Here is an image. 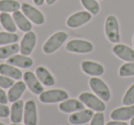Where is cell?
I'll use <instances>...</instances> for the list:
<instances>
[{
    "label": "cell",
    "mask_w": 134,
    "mask_h": 125,
    "mask_svg": "<svg viewBox=\"0 0 134 125\" xmlns=\"http://www.w3.org/2000/svg\"><path fill=\"white\" fill-rule=\"evenodd\" d=\"M68 35L63 31H58L54 33L52 37L48 39V40L43 45V52L46 54H52L59 49L63 44L67 40Z\"/></svg>",
    "instance_id": "1"
},
{
    "label": "cell",
    "mask_w": 134,
    "mask_h": 125,
    "mask_svg": "<svg viewBox=\"0 0 134 125\" xmlns=\"http://www.w3.org/2000/svg\"><path fill=\"white\" fill-rule=\"evenodd\" d=\"M105 33L108 39L112 43H119L120 41L119 26L117 17L113 15L108 16L105 22Z\"/></svg>",
    "instance_id": "2"
},
{
    "label": "cell",
    "mask_w": 134,
    "mask_h": 125,
    "mask_svg": "<svg viewBox=\"0 0 134 125\" xmlns=\"http://www.w3.org/2000/svg\"><path fill=\"white\" fill-rule=\"evenodd\" d=\"M89 86L96 95L100 98L102 101H108L110 99L111 94H110L109 88L101 79H98L97 77L91 78L89 80Z\"/></svg>",
    "instance_id": "3"
},
{
    "label": "cell",
    "mask_w": 134,
    "mask_h": 125,
    "mask_svg": "<svg viewBox=\"0 0 134 125\" xmlns=\"http://www.w3.org/2000/svg\"><path fill=\"white\" fill-rule=\"evenodd\" d=\"M79 99L84 103L85 106L96 111H104L106 110V104L99 97L93 93L84 92L79 95Z\"/></svg>",
    "instance_id": "4"
},
{
    "label": "cell",
    "mask_w": 134,
    "mask_h": 125,
    "mask_svg": "<svg viewBox=\"0 0 134 125\" xmlns=\"http://www.w3.org/2000/svg\"><path fill=\"white\" fill-rule=\"evenodd\" d=\"M68 93L63 90L53 89L43 91L40 94V101L43 103H56L68 99Z\"/></svg>",
    "instance_id": "5"
},
{
    "label": "cell",
    "mask_w": 134,
    "mask_h": 125,
    "mask_svg": "<svg viewBox=\"0 0 134 125\" xmlns=\"http://www.w3.org/2000/svg\"><path fill=\"white\" fill-rule=\"evenodd\" d=\"M65 48L70 52L80 54L89 53L94 49L93 44L84 39H72L67 43Z\"/></svg>",
    "instance_id": "6"
},
{
    "label": "cell",
    "mask_w": 134,
    "mask_h": 125,
    "mask_svg": "<svg viewBox=\"0 0 134 125\" xmlns=\"http://www.w3.org/2000/svg\"><path fill=\"white\" fill-rule=\"evenodd\" d=\"M21 10L22 13L30 19L31 22L36 25H42L45 21V17L43 14L34 7L30 6L28 3H23L21 5Z\"/></svg>",
    "instance_id": "7"
},
{
    "label": "cell",
    "mask_w": 134,
    "mask_h": 125,
    "mask_svg": "<svg viewBox=\"0 0 134 125\" xmlns=\"http://www.w3.org/2000/svg\"><path fill=\"white\" fill-rule=\"evenodd\" d=\"M92 19V14L88 11H79L68 17L66 25L69 28H76L88 23Z\"/></svg>",
    "instance_id": "8"
},
{
    "label": "cell",
    "mask_w": 134,
    "mask_h": 125,
    "mask_svg": "<svg viewBox=\"0 0 134 125\" xmlns=\"http://www.w3.org/2000/svg\"><path fill=\"white\" fill-rule=\"evenodd\" d=\"M37 108L33 99L28 101L24 105L23 121L25 125H37Z\"/></svg>",
    "instance_id": "9"
},
{
    "label": "cell",
    "mask_w": 134,
    "mask_h": 125,
    "mask_svg": "<svg viewBox=\"0 0 134 125\" xmlns=\"http://www.w3.org/2000/svg\"><path fill=\"white\" fill-rule=\"evenodd\" d=\"M23 79L32 93L36 94V95H40L41 92L44 91L42 84L33 72L26 71L23 74Z\"/></svg>",
    "instance_id": "10"
},
{
    "label": "cell",
    "mask_w": 134,
    "mask_h": 125,
    "mask_svg": "<svg viewBox=\"0 0 134 125\" xmlns=\"http://www.w3.org/2000/svg\"><path fill=\"white\" fill-rule=\"evenodd\" d=\"M36 45V35L33 31H29L26 32L24 36H23L22 39H21L20 43V52L22 55L29 56L31 54L33 51L34 48Z\"/></svg>",
    "instance_id": "11"
},
{
    "label": "cell",
    "mask_w": 134,
    "mask_h": 125,
    "mask_svg": "<svg viewBox=\"0 0 134 125\" xmlns=\"http://www.w3.org/2000/svg\"><path fill=\"white\" fill-rule=\"evenodd\" d=\"M94 116V111L91 109L87 110H81L75 111V113L69 116V122L74 125H80L87 123L92 120Z\"/></svg>",
    "instance_id": "12"
},
{
    "label": "cell",
    "mask_w": 134,
    "mask_h": 125,
    "mask_svg": "<svg viewBox=\"0 0 134 125\" xmlns=\"http://www.w3.org/2000/svg\"><path fill=\"white\" fill-rule=\"evenodd\" d=\"M113 52L118 58L127 62H134V49L124 44L115 45Z\"/></svg>",
    "instance_id": "13"
},
{
    "label": "cell",
    "mask_w": 134,
    "mask_h": 125,
    "mask_svg": "<svg viewBox=\"0 0 134 125\" xmlns=\"http://www.w3.org/2000/svg\"><path fill=\"white\" fill-rule=\"evenodd\" d=\"M110 117L114 121H127L131 119L134 117V105L116 109L111 112Z\"/></svg>",
    "instance_id": "14"
},
{
    "label": "cell",
    "mask_w": 134,
    "mask_h": 125,
    "mask_svg": "<svg viewBox=\"0 0 134 125\" xmlns=\"http://www.w3.org/2000/svg\"><path fill=\"white\" fill-rule=\"evenodd\" d=\"M59 109L61 111L70 113V112H75V111H78V110H84L85 105L80 99H67L60 103Z\"/></svg>",
    "instance_id": "15"
},
{
    "label": "cell",
    "mask_w": 134,
    "mask_h": 125,
    "mask_svg": "<svg viewBox=\"0 0 134 125\" xmlns=\"http://www.w3.org/2000/svg\"><path fill=\"white\" fill-rule=\"evenodd\" d=\"M81 68L85 73L93 77H98L104 73V67L99 63L94 62V61H83L81 64Z\"/></svg>",
    "instance_id": "16"
},
{
    "label": "cell",
    "mask_w": 134,
    "mask_h": 125,
    "mask_svg": "<svg viewBox=\"0 0 134 125\" xmlns=\"http://www.w3.org/2000/svg\"><path fill=\"white\" fill-rule=\"evenodd\" d=\"M24 101L22 99L12 102L10 108V120L13 123H20L24 113Z\"/></svg>",
    "instance_id": "17"
},
{
    "label": "cell",
    "mask_w": 134,
    "mask_h": 125,
    "mask_svg": "<svg viewBox=\"0 0 134 125\" xmlns=\"http://www.w3.org/2000/svg\"><path fill=\"white\" fill-rule=\"evenodd\" d=\"M26 87L27 85L24 81L18 80L16 83H14V85L11 88H9V90L8 92V101L15 102V101H19L22 96V94L24 93V91L26 90Z\"/></svg>",
    "instance_id": "18"
},
{
    "label": "cell",
    "mask_w": 134,
    "mask_h": 125,
    "mask_svg": "<svg viewBox=\"0 0 134 125\" xmlns=\"http://www.w3.org/2000/svg\"><path fill=\"white\" fill-rule=\"evenodd\" d=\"M8 63L15 67L21 68H29L33 65V60L31 58L25 55H14L8 59Z\"/></svg>",
    "instance_id": "19"
},
{
    "label": "cell",
    "mask_w": 134,
    "mask_h": 125,
    "mask_svg": "<svg viewBox=\"0 0 134 125\" xmlns=\"http://www.w3.org/2000/svg\"><path fill=\"white\" fill-rule=\"evenodd\" d=\"M12 17H13L14 21H15L18 28H19L21 31L29 32L32 29V25H31V22L30 21V19H29L24 14L21 13L19 10V11L14 12Z\"/></svg>",
    "instance_id": "20"
},
{
    "label": "cell",
    "mask_w": 134,
    "mask_h": 125,
    "mask_svg": "<svg viewBox=\"0 0 134 125\" xmlns=\"http://www.w3.org/2000/svg\"><path fill=\"white\" fill-rule=\"evenodd\" d=\"M0 74L1 75L9 77L13 79L19 80L23 77V74L20 70L16 68L15 66L11 64H7V63H2L0 64Z\"/></svg>",
    "instance_id": "21"
},
{
    "label": "cell",
    "mask_w": 134,
    "mask_h": 125,
    "mask_svg": "<svg viewBox=\"0 0 134 125\" xmlns=\"http://www.w3.org/2000/svg\"><path fill=\"white\" fill-rule=\"evenodd\" d=\"M36 76L39 79V80L41 82V84L44 85V86L50 87L53 86L55 84V79H54L53 76L44 67L41 66L36 68Z\"/></svg>",
    "instance_id": "22"
},
{
    "label": "cell",
    "mask_w": 134,
    "mask_h": 125,
    "mask_svg": "<svg viewBox=\"0 0 134 125\" xmlns=\"http://www.w3.org/2000/svg\"><path fill=\"white\" fill-rule=\"evenodd\" d=\"M0 23H1L2 27L8 32L16 33V31L18 29V27L16 25L15 21H14L13 17H11L8 13L2 12V13L0 14Z\"/></svg>",
    "instance_id": "23"
},
{
    "label": "cell",
    "mask_w": 134,
    "mask_h": 125,
    "mask_svg": "<svg viewBox=\"0 0 134 125\" xmlns=\"http://www.w3.org/2000/svg\"><path fill=\"white\" fill-rule=\"evenodd\" d=\"M19 51H20V46L17 43L5 45L0 48V59H8L16 55Z\"/></svg>",
    "instance_id": "24"
},
{
    "label": "cell",
    "mask_w": 134,
    "mask_h": 125,
    "mask_svg": "<svg viewBox=\"0 0 134 125\" xmlns=\"http://www.w3.org/2000/svg\"><path fill=\"white\" fill-rule=\"evenodd\" d=\"M21 5L17 0H0V11L5 13L19 11Z\"/></svg>",
    "instance_id": "25"
},
{
    "label": "cell",
    "mask_w": 134,
    "mask_h": 125,
    "mask_svg": "<svg viewBox=\"0 0 134 125\" xmlns=\"http://www.w3.org/2000/svg\"><path fill=\"white\" fill-rule=\"evenodd\" d=\"M19 39V37L18 34L12 33L8 31H1L0 32V45H8L13 44L18 42Z\"/></svg>",
    "instance_id": "26"
},
{
    "label": "cell",
    "mask_w": 134,
    "mask_h": 125,
    "mask_svg": "<svg viewBox=\"0 0 134 125\" xmlns=\"http://www.w3.org/2000/svg\"><path fill=\"white\" fill-rule=\"evenodd\" d=\"M81 3L83 7L92 15H97L100 10V6L97 0H81Z\"/></svg>",
    "instance_id": "27"
},
{
    "label": "cell",
    "mask_w": 134,
    "mask_h": 125,
    "mask_svg": "<svg viewBox=\"0 0 134 125\" xmlns=\"http://www.w3.org/2000/svg\"><path fill=\"white\" fill-rule=\"evenodd\" d=\"M119 74L120 77L134 76V62H127L119 68Z\"/></svg>",
    "instance_id": "28"
},
{
    "label": "cell",
    "mask_w": 134,
    "mask_h": 125,
    "mask_svg": "<svg viewBox=\"0 0 134 125\" xmlns=\"http://www.w3.org/2000/svg\"><path fill=\"white\" fill-rule=\"evenodd\" d=\"M122 103L126 106L134 104V84H132L125 93L122 99Z\"/></svg>",
    "instance_id": "29"
},
{
    "label": "cell",
    "mask_w": 134,
    "mask_h": 125,
    "mask_svg": "<svg viewBox=\"0 0 134 125\" xmlns=\"http://www.w3.org/2000/svg\"><path fill=\"white\" fill-rule=\"evenodd\" d=\"M90 125H105V116L103 111H97L94 114Z\"/></svg>",
    "instance_id": "30"
},
{
    "label": "cell",
    "mask_w": 134,
    "mask_h": 125,
    "mask_svg": "<svg viewBox=\"0 0 134 125\" xmlns=\"http://www.w3.org/2000/svg\"><path fill=\"white\" fill-rule=\"evenodd\" d=\"M14 79L7 76L0 74V88L2 89H9L14 85Z\"/></svg>",
    "instance_id": "31"
},
{
    "label": "cell",
    "mask_w": 134,
    "mask_h": 125,
    "mask_svg": "<svg viewBox=\"0 0 134 125\" xmlns=\"http://www.w3.org/2000/svg\"><path fill=\"white\" fill-rule=\"evenodd\" d=\"M10 115V109L6 104L0 103V118H7Z\"/></svg>",
    "instance_id": "32"
},
{
    "label": "cell",
    "mask_w": 134,
    "mask_h": 125,
    "mask_svg": "<svg viewBox=\"0 0 134 125\" xmlns=\"http://www.w3.org/2000/svg\"><path fill=\"white\" fill-rule=\"evenodd\" d=\"M8 101V95L7 93L2 90V88H0V103L2 104H7Z\"/></svg>",
    "instance_id": "33"
},
{
    "label": "cell",
    "mask_w": 134,
    "mask_h": 125,
    "mask_svg": "<svg viewBox=\"0 0 134 125\" xmlns=\"http://www.w3.org/2000/svg\"><path fill=\"white\" fill-rule=\"evenodd\" d=\"M106 125H129V124L127 122H124V121H109V122H108Z\"/></svg>",
    "instance_id": "34"
},
{
    "label": "cell",
    "mask_w": 134,
    "mask_h": 125,
    "mask_svg": "<svg viewBox=\"0 0 134 125\" xmlns=\"http://www.w3.org/2000/svg\"><path fill=\"white\" fill-rule=\"evenodd\" d=\"M33 2L36 6H42L44 4L45 0H33Z\"/></svg>",
    "instance_id": "35"
},
{
    "label": "cell",
    "mask_w": 134,
    "mask_h": 125,
    "mask_svg": "<svg viewBox=\"0 0 134 125\" xmlns=\"http://www.w3.org/2000/svg\"><path fill=\"white\" fill-rule=\"evenodd\" d=\"M56 1H57V0H45V2H46L47 5H49V6H51V5H53Z\"/></svg>",
    "instance_id": "36"
},
{
    "label": "cell",
    "mask_w": 134,
    "mask_h": 125,
    "mask_svg": "<svg viewBox=\"0 0 134 125\" xmlns=\"http://www.w3.org/2000/svg\"><path fill=\"white\" fill-rule=\"evenodd\" d=\"M130 125H134V117L131 118V121H130Z\"/></svg>",
    "instance_id": "37"
},
{
    "label": "cell",
    "mask_w": 134,
    "mask_h": 125,
    "mask_svg": "<svg viewBox=\"0 0 134 125\" xmlns=\"http://www.w3.org/2000/svg\"><path fill=\"white\" fill-rule=\"evenodd\" d=\"M10 125H21V124H19V123H13V122H12Z\"/></svg>",
    "instance_id": "38"
},
{
    "label": "cell",
    "mask_w": 134,
    "mask_h": 125,
    "mask_svg": "<svg viewBox=\"0 0 134 125\" xmlns=\"http://www.w3.org/2000/svg\"><path fill=\"white\" fill-rule=\"evenodd\" d=\"M0 125H5L4 123H2V122H0Z\"/></svg>",
    "instance_id": "39"
},
{
    "label": "cell",
    "mask_w": 134,
    "mask_h": 125,
    "mask_svg": "<svg viewBox=\"0 0 134 125\" xmlns=\"http://www.w3.org/2000/svg\"><path fill=\"white\" fill-rule=\"evenodd\" d=\"M133 46H134V37H133Z\"/></svg>",
    "instance_id": "40"
}]
</instances>
